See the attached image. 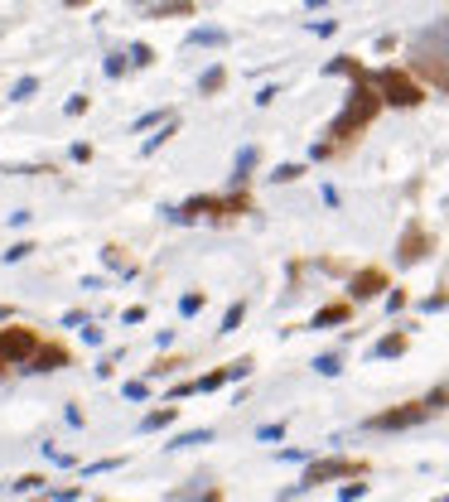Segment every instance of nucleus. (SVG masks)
Instances as JSON below:
<instances>
[{
    "label": "nucleus",
    "mask_w": 449,
    "mask_h": 502,
    "mask_svg": "<svg viewBox=\"0 0 449 502\" xmlns=\"http://www.w3.org/2000/svg\"><path fill=\"white\" fill-rule=\"evenodd\" d=\"M411 73H421L435 87H449V15L411 39Z\"/></svg>",
    "instance_id": "1"
},
{
    "label": "nucleus",
    "mask_w": 449,
    "mask_h": 502,
    "mask_svg": "<svg viewBox=\"0 0 449 502\" xmlns=\"http://www.w3.org/2000/svg\"><path fill=\"white\" fill-rule=\"evenodd\" d=\"M377 111H382V92L367 83V73H362V78H353V92H348V101H343V111L334 116V126H329L334 145L353 140L357 131H367V126L377 121Z\"/></svg>",
    "instance_id": "2"
},
{
    "label": "nucleus",
    "mask_w": 449,
    "mask_h": 502,
    "mask_svg": "<svg viewBox=\"0 0 449 502\" xmlns=\"http://www.w3.org/2000/svg\"><path fill=\"white\" fill-rule=\"evenodd\" d=\"M445 405H449V387H435V392H430V396H421V401H406V405H396V410L372 415V420H367V430H411V425H421V420L440 415Z\"/></svg>",
    "instance_id": "3"
},
{
    "label": "nucleus",
    "mask_w": 449,
    "mask_h": 502,
    "mask_svg": "<svg viewBox=\"0 0 449 502\" xmlns=\"http://www.w3.org/2000/svg\"><path fill=\"white\" fill-rule=\"evenodd\" d=\"M372 87L382 92V106H421L425 101V87L411 73H401V68H382L372 78Z\"/></svg>",
    "instance_id": "4"
},
{
    "label": "nucleus",
    "mask_w": 449,
    "mask_h": 502,
    "mask_svg": "<svg viewBox=\"0 0 449 502\" xmlns=\"http://www.w3.org/2000/svg\"><path fill=\"white\" fill-rule=\"evenodd\" d=\"M348 474H362V464H357V459H314V464L305 469V478H300L295 488H285V498L310 493V488H319V483H329V478H348Z\"/></svg>",
    "instance_id": "5"
},
{
    "label": "nucleus",
    "mask_w": 449,
    "mask_h": 502,
    "mask_svg": "<svg viewBox=\"0 0 449 502\" xmlns=\"http://www.w3.org/2000/svg\"><path fill=\"white\" fill-rule=\"evenodd\" d=\"M34 353H39L34 328H0V358L5 362H29Z\"/></svg>",
    "instance_id": "6"
},
{
    "label": "nucleus",
    "mask_w": 449,
    "mask_h": 502,
    "mask_svg": "<svg viewBox=\"0 0 449 502\" xmlns=\"http://www.w3.org/2000/svg\"><path fill=\"white\" fill-rule=\"evenodd\" d=\"M425 251H430V237H425L421 227H406V237H401V246H396V261H401V266H416Z\"/></svg>",
    "instance_id": "7"
},
{
    "label": "nucleus",
    "mask_w": 449,
    "mask_h": 502,
    "mask_svg": "<svg viewBox=\"0 0 449 502\" xmlns=\"http://www.w3.org/2000/svg\"><path fill=\"white\" fill-rule=\"evenodd\" d=\"M382 290H387V276H382L377 266H367V271L353 276V300H372V295H382Z\"/></svg>",
    "instance_id": "8"
},
{
    "label": "nucleus",
    "mask_w": 449,
    "mask_h": 502,
    "mask_svg": "<svg viewBox=\"0 0 449 502\" xmlns=\"http://www.w3.org/2000/svg\"><path fill=\"white\" fill-rule=\"evenodd\" d=\"M348 314H353V304H324V309H319V314H314V324H310V328H329V324H348Z\"/></svg>",
    "instance_id": "9"
},
{
    "label": "nucleus",
    "mask_w": 449,
    "mask_h": 502,
    "mask_svg": "<svg viewBox=\"0 0 449 502\" xmlns=\"http://www.w3.org/2000/svg\"><path fill=\"white\" fill-rule=\"evenodd\" d=\"M63 362H68L63 348H44L39 358H29V372H53V367H63Z\"/></svg>",
    "instance_id": "10"
},
{
    "label": "nucleus",
    "mask_w": 449,
    "mask_h": 502,
    "mask_svg": "<svg viewBox=\"0 0 449 502\" xmlns=\"http://www.w3.org/2000/svg\"><path fill=\"white\" fill-rule=\"evenodd\" d=\"M406 353V333H387L377 348H372V358H401Z\"/></svg>",
    "instance_id": "11"
},
{
    "label": "nucleus",
    "mask_w": 449,
    "mask_h": 502,
    "mask_svg": "<svg viewBox=\"0 0 449 502\" xmlns=\"http://www.w3.org/2000/svg\"><path fill=\"white\" fill-rule=\"evenodd\" d=\"M189 44H208V49H223L227 34H223V29H194V34H189Z\"/></svg>",
    "instance_id": "12"
},
{
    "label": "nucleus",
    "mask_w": 449,
    "mask_h": 502,
    "mask_svg": "<svg viewBox=\"0 0 449 502\" xmlns=\"http://www.w3.org/2000/svg\"><path fill=\"white\" fill-rule=\"evenodd\" d=\"M223 83H227V68H223V63H213V68H208V73L198 78V87H203V92H218Z\"/></svg>",
    "instance_id": "13"
},
{
    "label": "nucleus",
    "mask_w": 449,
    "mask_h": 502,
    "mask_svg": "<svg viewBox=\"0 0 449 502\" xmlns=\"http://www.w3.org/2000/svg\"><path fill=\"white\" fill-rule=\"evenodd\" d=\"M314 372H319V377H338V372H343V358H338V353H324V358H314Z\"/></svg>",
    "instance_id": "14"
},
{
    "label": "nucleus",
    "mask_w": 449,
    "mask_h": 502,
    "mask_svg": "<svg viewBox=\"0 0 449 502\" xmlns=\"http://www.w3.org/2000/svg\"><path fill=\"white\" fill-rule=\"evenodd\" d=\"M324 73H348V78H362V63H357V58H348V53H343V58H334V63H329V68H324Z\"/></svg>",
    "instance_id": "15"
},
{
    "label": "nucleus",
    "mask_w": 449,
    "mask_h": 502,
    "mask_svg": "<svg viewBox=\"0 0 449 502\" xmlns=\"http://www.w3.org/2000/svg\"><path fill=\"white\" fill-rule=\"evenodd\" d=\"M169 420H174V405H164V410H155V415H145V420H140V430H164Z\"/></svg>",
    "instance_id": "16"
},
{
    "label": "nucleus",
    "mask_w": 449,
    "mask_h": 502,
    "mask_svg": "<svg viewBox=\"0 0 449 502\" xmlns=\"http://www.w3.org/2000/svg\"><path fill=\"white\" fill-rule=\"evenodd\" d=\"M208 440H213V430H189V435H179L169 449H189V444H208Z\"/></svg>",
    "instance_id": "17"
},
{
    "label": "nucleus",
    "mask_w": 449,
    "mask_h": 502,
    "mask_svg": "<svg viewBox=\"0 0 449 502\" xmlns=\"http://www.w3.org/2000/svg\"><path fill=\"white\" fill-rule=\"evenodd\" d=\"M251 165H256V150H251V145H246V150H242V155H237V174H232V179H237V184H242V179H246V174H251Z\"/></svg>",
    "instance_id": "18"
},
{
    "label": "nucleus",
    "mask_w": 449,
    "mask_h": 502,
    "mask_svg": "<svg viewBox=\"0 0 449 502\" xmlns=\"http://www.w3.org/2000/svg\"><path fill=\"white\" fill-rule=\"evenodd\" d=\"M242 319H246V304H232V309L223 314V333H232V328H237Z\"/></svg>",
    "instance_id": "19"
},
{
    "label": "nucleus",
    "mask_w": 449,
    "mask_h": 502,
    "mask_svg": "<svg viewBox=\"0 0 449 502\" xmlns=\"http://www.w3.org/2000/svg\"><path fill=\"white\" fill-rule=\"evenodd\" d=\"M300 174H305V165H280L271 179H276V184H290V179H300Z\"/></svg>",
    "instance_id": "20"
},
{
    "label": "nucleus",
    "mask_w": 449,
    "mask_h": 502,
    "mask_svg": "<svg viewBox=\"0 0 449 502\" xmlns=\"http://www.w3.org/2000/svg\"><path fill=\"white\" fill-rule=\"evenodd\" d=\"M34 92H39V83H34V78H19V83H15V101H29Z\"/></svg>",
    "instance_id": "21"
},
{
    "label": "nucleus",
    "mask_w": 449,
    "mask_h": 502,
    "mask_svg": "<svg viewBox=\"0 0 449 502\" xmlns=\"http://www.w3.org/2000/svg\"><path fill=\"white\" fill-rule=\"evenodd\" d=\"M246 372H251V358H237V362H232V367H227V382H242V377H246Z\"/></svg>",
    "instance_id": "22"
},
{
    "label": "nucleus",
    "mask_w": 449,
    "mask_h": 502,
    "mask_svg": "<svg viewBox=\"0 0 449 502\" xmlns=\"http://www.w3.org/2000/svg\"><path fill=\"white\" fill-rule=\"evenodd\" d=\"M130 63H140V68H145V63H155V49H145V44H135V49H130Z\"/></svg>",
    "instance_id": "23"
},
{
    "label": "nucleus",
    "mask_w": 449,
    "mask_h": 502,
    "mask_svg": "<svg viewBox=\"0 0 449 502\" xmlns=\"http://www.w3.org/2000/svg\"><path fill=\"white\" fill-rule=\"evenodd\" d=\"M338 498H367V483H343V488H338Z\"/></svg>",
    "instance_id": "24"
},
{
    "label": "nucleus",
    "mask_w": 449,
    "mask_h": 502,
    "mask_svg": "<svg viewBox=\"0 0 449 502\" xmlns=\"http://www.w3.org/2000/svg\"><path fill=\"white\" fill-rule=\"evenodd\" d=\"M198 309H203V295H184L179 300V314H198Z\"/></svg>",
    "instance_id": "25"
},
{
    "label": "nucleus",
    "mask_w": 449,
    "mask_h": 502,
    "mask_svg": "<svg viewBox=\"0 0 449 502\" xmlns=\"http://www.w3.org/2000/svg\"><path fill=\"white\" fill-rule=\"evenodd\" d=\"M421 309H425V314H440V309H449V295H430Z\"/></svg>",
    "instance_id": "26"
},
{
    "label": "nucleus",
    "mask_w": 449,
    "mask_h": 502,
    "mask_svg": "<svg viewBox=\"0 0 449 502\" xmlns=\"http://www.w3.org/2000/svg\"><path fill=\"white\" fill-rule=\"evenodd\" d=\"M126 396H130V401H145V396H150V387H145V382H130V387H126Z\"/></svg>",
    "instance_id": "27"
},
{
    "label": "nucleus",
    "mask_w": 449,
    "mask_h": 502,
    "mask_svg": "<svg viewBox=\"0 0 449 502\" xmlns=\"http://www.w3.org/2000/svg\"><path fill=\"white\" fill-rule=\"evenodd\" d=\"M39 483H44V478H34V474H29V478H19V483H15V493H34Z\"/></svg>",
    "instance_id": "28"
},
{
    "label": "nucleus",
    "mask_w": 449,
    "mask_h": 502,
    "mask_svg": "<svg viewBox=\"0 0 449 502\" xmlns=\"http://www.w3.org/2000/svg\"><path fill=\"white\" fill-rule=\"evenodd\" d=\"M387 309H391V314H396V309H406V295H401V290H391V295H387Z\"/></svg>",
    "instance_id": "29"
},
{
    "label": "nucleus",
    "mask_w": 449,
    "mask_h": 502,
    "mask_svg": "<svg viewBox=\"0 0 449 502\" xmlns=\"http://www.w3.org/2000/svg\"><path fill=\"white\" fill-rule=\"evenodd\" d=\"M68 5H87V0H68Z\"/></svg>",
    "instance_id": "30"
},
{
    "label": "nucleus",
    "mask_w": 449,
    "mask_h": 502,
    "mask_svg": "<svg viewBox=\"0 0 449 502\" xmlns=\"http://www.w3.org/2000/svg\"><path fill=\"white\" fill-rule=\"evenodd\" d=\"M0 362H5V358H0Z\"/></svg>",
    "instance_id": "31"
}]
</instances>
